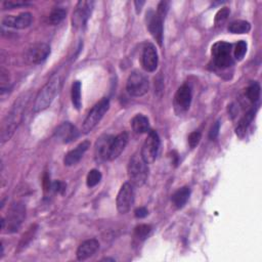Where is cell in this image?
<instances>
[{"instance_id": "obj_16", "label": "cell", "mask_w": 262, "mask_h": 262, "mask_svg": "<svg viewBox=\"0 0 262 262\" xmlns=\"http://www.w3.org/2000/svg\"><path fill=\"white\" fill-rule=\"evenodd\" d=\"M113 138L114 136L104 134V135H101L96 140L95 147H94V160L97 163L108 161V154H110V148H111Z\"/></svg>"}, {"instance_id": "obj_25", "label": "cell", "mask_w": 262, "mask_h": 262, "mask_svg": "<svg viewBox=\"0 0 262 262\" xmlns=\"http://www.w3.org/2000/svg\"><path fill=\"white\" fill-rule=\"evenodd\" d=\"M71 97H72L73 105L77 110H80V107L82 105V100H81V82L80 81H75L73 83L72 91H71Z\"/></svg>"}, {"instance_id": "obj_29", "label": "cell", "mask_w": 262, "mask_h": 262, "mask_svg": "<svg viewBox=\"0 0 262 262\" xmlns=\"http://www.w3.org/2000/svg\"><path fill=\"white\" fill-rule=\"evenodd\" d=\"M101 173L96 170V169H92L89 171V173L87 174V178H86V184L88 187H94L95 185H97L100 180H101Z\"/></svg>"}, {"instance_id": "obj_5", "label": "cell", "mask_w": 262, "mask_h": 262, "mask_svg": "<svg viewBox=\"0 0 262 262\" xmlns=\"http://www.w3.org/2000/svg\"><path fill=\"white\" fill-rule=\"evenodd\" d=\"M212 56L214 59V64L218 69H227L233 63L231 57V44L219 41L212 46Z\"/></svg>"}, {"instance_id": "obj_17", "label": "cell", "mask_w": 262, "mask_h": 262, "mask_svg": "<svg viewBox=\"0 0 262 262\" xmlns=\"http://www.w3.org/2000/svg\"><path fill=\"white\" fill-rule=\"evenodd\" d=\"M33 16L30 12H21L18 15H5L2 18V25L8 28L26 29L32 23Z\"/></svg>"}, {"instance_id": "obj_7", "label": "cell", "mask_w": 262, "mask_h": 262, "mask_svg": "<svg viewBox=\"0 0 262 262\" xmlns=\"http://www.w3.org/2000/svg\"><path fill=\"white\" fill-rule=\"evenodd\" d=\"M159 149H160L159 134L154 130H149L147 137L141 147L140 156L147 165L152 164L157 159Z\"/></svg>"}, {"instance_id": "obj_18", "label": "cell", "mask_w": 262, "mask_h": 262, "mask_svg": "<svg viewBox=\"0 0 262 262\" xmlns=\"http://www.w3.org/2000/svg\"><path fill=\"white\" fill-rule=\"evenodd\" d=\"M99 249V243L96 238H89L84 241L77 249L76 256L79 261H84L93 256Z\"/></svg>"}, {"instance_id": "obj_40", "label": "cell", "mask_w": 262, "mask_h": 262, "mask_svg": "<svg viewBox=\"0 0 262 262\" xmlns=\"http://www.w3.org/2000/svg\"><path fill=\"white\" fill-rule=\"evenodd\" d=\"M102 261H115V259H113V258H104V259H102Z\"/></svg>"}, {"instance_id": "obj_1", "label": "cell", "mask_w": 262, "mask_h": 262, "mask_svg": "<svg viewBox=\"0 0 262 262\" xmlns=\"http://www.w3.org/2000/svg\"><path fill=\"white\" fill-rule=\"evenodd\" d=\"M30 100V92L24 93L20 95L17 100L13 103L11 110L7 114V116L4 118L1 126V143L6 142L11 138L15 130L17 129L18 125L20 124L24 112L26 110V106Z\"/></svg>"}, {"instance_id": "obj_37", "label": "cell", "mask_w": 262, "mask_h": 262, "mask_svg": "<svg viewBox=\"0 0 262 262\" xmlns=\"http://www.w3.org/2000/svg\"><path fill=\"white\" fill-rule=\"evenodd\" d=\"M219 129H220V122L217 121V122L212 126V128H211V130H210V132H209V137H210V139L214 140V139L217 138V136H218V134H219Z\"/></svg>"}, {"instance_id": "obj_30", "label": "cell", "mask_w": 262, "mask_h": 262, "mask_svg": "<svg viewBox=\"0 0 262 262\" xmlns=\"http://www.w3.org/2000/svg\"><path fill=\"white\" fill-rule=\"evenodd\" d=\"M247 52V43L243 40H241L239 42H237L236 46H235V49H234V57L237 59V60H241L243 59V57L245 56Z\"/></svg>"}, {"instance_id": "obj_28", "label": "cell", "mask_w": 262, "mask_h": 262, "mask_svg": "<svg viewBox=\"0 0 262 262\" xmlns=\"http://www.w3.org/2000/svg\"><path fill=\"white\" fill-rule=\"evenodd\" d=\"M150 232H151V226L150 225L140 224V225L135 227L134 236L139 241H143L149 235Z\"/></svg>"}, {"instance_id": "obj_14", "label": "cell", "mask_w": 262, "mask_h": 262, "mask_svg": "<svg viewBox=\"0 0 262 262\" xmlns=\"http://www.w3.org/2000/svg\"><path fill=\"white\" fill-rule=\"evenodd\" d=\"M79 136V131L71 122L61 123L54 131V138L61 143L74 141Z\"/></svg>"}, {"instance_id": "obj_31", "label": "cell", "mask_w": 262, "mask_h": 262, "mask_svg": "<svg viewBox=\"0 0 262 262\" xmlns=\"http://www.w3.org/2000/svg\"><path fill=\"white\" fill-rule=\"evenodd\" d=\"M229 13H230V10H229L227 7L221 8V9L216 13V15H215V24H216V25H221V24H223V23L226 20V18H227V16L229 15Z\"/></svg>"}, {"instance_id": "obj_38", "label": "cell", "mask_w": 262, "mask_h": 262, "mask_svg": "<svg viewBox=\"0 0 262 262\" xmlns=\"http://www.w3.org/2000/svg\"><path fill=\"white\" fill-rule=\"evenodd\" d=\"M148 214V211L145 207H139L134 211V215L136 218H144Z\"/></svg>"}, {"instance_id": "obj_8", "label": "cell", "mask_w": 262, "mask_h": 262, "mask_svg": "<svg viewBox=\"0 0 262 262\" xmlns=\"http://www.w3.org/2000/svg\"><path fill=\"white\" fill-rule=\"evenodd\" d=\"M94 7V1H79L75 7L72 16L73 27L76 29H82L86 26L92 10Z\"/></svg>"}, {"instance_id": "obj_6", "label": "cell", "mask_w": 262, "mask_h": 262, "mask_svg": "<svg viewBox=\"0 0 262 262\" xmlns=\"http://www.w3.org/2000/svg\"><path fill=\"white\" fill-rule=\"evenodd\" d=\"M148 88H149L148 79L144 74L138 71H134L129 75L126 83V89L131 96H134V97L142 96L145 93H147Z\"/></svg>"}, {"instance_id": "obj_3", "label": "cell", "mask_w": 262, "mask_h": 262, "mask_svg": "<svg viewBox=\"0 0 262 262\" xmlns=\"http://www.w3.org/2000/svg\"><path fill=\"white\" fill-rule=\"evenodd\" d=\"M127 172L130 183L136 187L142 186L148 177L147 164L143 161L140 155L136 154L133 155L129 160Z\"/></svg>"}, {"instance_id": "obj_36", "label": "cell", "mask_w": 262, "mask_h": 262, "mask_svg": "<svg viewBox=\"0 0 262 262\" xmlns=\"http://www.w3.org/2000/svg\"><path fill=\"white\" fill-rule=\"evenodd\" d=\"M168 2L166 1H161L158 5V8H157V13L159 15H161L163 18H165L166 14H167V11H168Z\"/></svg>"}, {"instance_id": "obj_4", "label": "cell", "mask_w": 262, "mask_h": 262, "mask_svg": "<svg viewBox=\"0 0 262 262\" xmlns=\"http://www.w3.org/2000/svg\"><path fill=\"white\" fill-rule=\"evenodd\" d=\"M110 107V100L108 98H102L100 99L94 106L90 110V112L87 114L86 118L83 121L82 124V131L83 133H89L102 119L104 114L108 111Z\"/></svg>"}, {"instance_id": "obj_35", "label": "cell", "mask_w": 262, "mask_h": 262, "mask_svg": "<svg viewBox=\"0 0 262 262\" xmlns=\"http://www.w3.org/2000/svg\"><path fill=\"white\" fill-rule=\"evenodd\" d=\"M66 187H67L66 183L56 180V181H53L51 183V189L50 190H52L54 192H57V193H63L66 191Z\"/></svg>"}, {"instance_id": "obj_13", "label": "cell", "mask_w": 262, "mask_h": 262, "mask_svg": "<svg viewBox=\"0 0 262 262\" xmlns=\"http://www.w3.org/2000/svg\"><path fill=\"white\" fill-rule=\"evenodd\" d=\"M50 54V46L47 43H37L31 46L26 52V59L33 64L42 63Z\"/></svg>"}, {"instance_id": "obj_39", "label": "cell", "mask_w": 262, "mask_h": 262, "mask_svg": "<svg viewBox=\"0 0 262 262\" xmlns=\"http://www.w3.org/2000/svg\"><path fill=\"white\" fill-rule=\"evenodd\" d=\"M134 4H135V7H136L137 12H139L140 9H141V6L144 4V1H135Z\"/></svg>"}, {"instance_id": "obj_21", "label": "cell", "mask_w": 262, "mask_h": 262, "mask_svg": "<svg viewBox=\"0 0 262 262\" xmlns=\"http://www.w3.org/2000/svg\"><path fill=\"white\" fill-rule=\"evenodd\" d=\"M190 195V188L188 186H183L177 189L171 196V202L173 206L177 209H181L184 207L186 202L188 201Z\"/></svg>"}, {"instance_id": "obj_32", "label": "cell", "mask_w": 262, "mask_h": 262, "mask_svg": "<svg viewBox=\"0 0 262 262\" xmlns=\"http://www.w3.org/2000/svg\"><path fill=\"white\" fill-rule=\"evenodd\" d=\"M201 137H202V135H201V132H200V131H193V132H191V133L188 135V138H187V141H188L189 146H190L191 148L195 147V146L199 144V142H200V140H201Z\"/></svg>"}, {"instance_id": "obj_15", "label": "cell", "mask_w": 262, "mask_h": 262, "mask_svg": "<svg viewBox=\"0 0 262 262\" xmlns=\"http://www.w3.org/2000/svg\"><path fill=\"white\" fill-rule=\"evenodd\" d=\"M159 57L156 47L151 43H146L142 50L141 64L146 72H155L158 68Z\"/></svg>"}, {"instance_id": "obj_26", "label": "cell", "mask_w": 262, "mask_h": 262, "mask_svg": "<svg viewBox=\"0 0 262 262\" xmlns=\"http://www.w3.org/2000/svg\"><path fill=\"white\" fill-rule=\"evenodd\" d=\"M66 15H67V10L63 7H55L51 10L48 17V21L52 26L58 25L66 17Z\"/></svg>"}, {"instance_id": "obj_10", "label": "cell", "mask_w": 262, "mask_h": 262, "mask_svg": "<svg viewBox=\"0 0 262 262\" xmlns=\"http://www.w3.org/2000/svg\"><path fill=\"white\" fill-rule=\"evenodd\" d=\"M134 186L130 182L124 183L117 195V209L119 213L126 214L134 203Z\"/></svg>"}, {"instance_id": "obj_27", "label": "cell", "mask_w": 262, "mask_h": 262, "mask_svg": "<svg viewBox=\"0 0 262 262\" xmlns=\"http://www.w3.org/2000/svg\"><path fill=\"white\" fill-rule=\"evenodd\" d=\"M246 95L248 99L252 102L258 101L260 98V85L257 82H253L246 90Z\"/></svg>"}, {"instance_id": "obj_34", "label": "cell", "mask_w": 262, "mask_h": 262, "mask_svg": "<svg viewBox=\"0 0 262 262\" xmlns=\"http://www.w3.org/2000/svg\"><path fill=\"white\" fill-rule=\"evenodd\" d=\"M28 4L29 3L26 1L8 0V1L3 2V7H4V9H11V8H15V7H19V6H24V5H28Z\"/></svg>"}, {"instance_id": "obj_24", "label": "cell", "mask_w": 262, "mask_h": 262, "mask_svg": "<svg viewBox=\"0 0 262 262\" xmlns=\"http://www.w3.org/2000/svg\"><path fill=\"white\" fill-rule=\"evenodd\" d=\"M228 31L232 34H246L251 30V25L246 20H233L228 25Z\"/></svg>"}, {"instance_id": "obj_2", "label": "cell", "mask_w": 262, "mask_h": 262, "mask_svg": "<svg viewBox=\"0 0 262 262\" xmlns=\"http://www.w3.org/2000/svg\"><path fill=\"white\" fill-rule=\"evenodd\" d=\"M61 87V79L59 76L52 77L36 95L33 110L35 113L46 110L54 100Z\"/></svg>"}, {"instance_id": "obj_11", "label": "cell", "mask_w": 262, "mask_h": 262, "mask_svg": "<svg viewBox=\"0 0 262 262\" xmlns=\"http://www.w3.org/2000/svg\"><path fill=\"white\" fill-rule=\"evenodd\" d=\"M163 20L164 18L157 13V11L149 10L146 12V26L159 45L163 42Z\"/></svg>"}, {"instance_id": "obj_23", "label": "cell", "mask_w": 262, "mask_h": 262, "mask_svg": "<svg viewBox=\"0 0 262 262\" xmlns=\"http://www.w3.org/2000/svg\"><path fill=\"white\" fill-rule=\"evenodd\" d=\"M255 113L256 111L254 108H251L239 121L236 129H235V133L236 135H238L239 137H243L250 125V123L252 122V120L254 119V116H255Z\"/></svg>"}, {"instance_id": "obj_22", "label": "cell", "mask_w": 262, "mask_h": 262, "mask_svg": "<svg viewBox=\"0 0 262 262\" xmlns=\"http://www.w3.org/2000/svg\"><path fill=\"white\" fill-rule=\"evenodd\" d=\"M131 126L135 133L142 134L149 132V121L144 115L137 114L136 116H134L131 120Z\"/></svg>"}, {"instance_id": "obj_9", "label": "cell", "mask_w": 262, "mask_h": 262, "mask_svg": "<svg viewBox=\"0 0 262 262\" xmlns=\"http://www.w3.org/2000/svg\"><path fill=\"white\" fill-rule=\"evenodd\" d=\"M25 217H26V206L20 202L13 203L8 210V215L6 218L7 232L18 231Z\"/></svg>"}, {"instance_id": "obj_33", "label": "cell", "mask_w": 262, "mask_h": 262, "mask_svg": "<svg viewBox=\"0 0 262 262\" xmlns=\"http://www.w3.org/2000/svg\"><path fill=\"white\" fill-rule=\"evenodd\" d=\"M35 231H36V229L30 228V229L26 232V234H24V236H23V238H21V241H20V243H19V245H18L19 248H25V247L30 243V241H31L32 237L34 236Z\"/></svg>"}, {"instance_id": "obj_19", "label": "cell", "mask_w": 262, "mask_h": 262, "mask_svg": "<svg viewBox=\"0 0 262 262\" xmlns=\"http://www.w3.org/2000/svg\"><path fill=\"white\" fill-rule=\"evenodd\" d=\"M90 146V141L89 140H85L82 141L80 144H78L76 146V148L70 150L63 158V164L66 166H73L76 165L84 156V154L86 152V150L89 148Z\"/></svg>"}, {"instance_id": "obj_20", "label": "cell", "mask_w": 262, "mask_h": 262, "mask_svg": "<svg viewBox=\"0 0 262 262\" xmlns=\"http://www.w3.org/2000/svg\"><path fill=\"white\" fill-rule=\"evenodd\" d=\"M128 139H129V136L127 132H122L117 136H114L111 144V148H110L108 161H113L121 155V152L124 150V148L128 143Z\"/></svg>"}, {"instance_id": "obj_12", "label": "cell", "mask_w": 262, "mask_h": 262, "mask_svg": "<svg viewBox=\"0 0 262 262\" xmlns=\"http://www.w3.org/2000/svg\"><path fill=\"white\" fill-rule=\"evenodd\" d=\"M192 93L188 84H182L176 91L174 96V106L178 113H185L188 111L191 103Z\"/></svg>"}]
</instances>
